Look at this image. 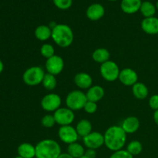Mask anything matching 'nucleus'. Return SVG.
Returning a JSON list of instances; mask_svg holds the SVG:
<instances>
[{
  "instance_id": "f257e3e1",
  "label": "nucleus",
  "mask_w": 158,
  "mask_h": 158,
  "mask_svg": "<svg viewBox=\"0 0 158 158\" xmlns=\"http://www.w3.org/2000/svg\"><path fill=\"white\" fill-rule=\"evenodd\" d=\"M104 135V145L110 151L123 149L127 141V134L120 126H111L106 129Z\"/></svg>"
},
{
  "instance_id": "f03ea898",
  "label": "nucleus",
  "mask_w": 158,
  "mask_h": 158,
  "mask_svg": "<svg viewBox=\"0 0 158 158\" xmlns=\"http://www.w3.org/2000/svg\"><path fill=\"white\" fill-rule=\"evenodd\" d=\"M54 43L61 48H67L72 45L74 34L72 29L66 24H56L52 29V37Z\"/></svg>"
},
{
  "instance_id": "7ed1b4c3",
  "label": "nucleus",
  "mask_w": 158,
  "mask_h": 158,
  "mask_svg": "<svg viewBox=\"0 0 158 158\" xmlns=\"http://www.w3.org/2000/svg\"><path fill=\"white\" fill-rule=\"evenodd\" d=\"M61 154L60 145L52 139H44L35 145V158H57Z\"/></svg>"
},
{
  "instance_id": "20e7f679",
  "label": "nucleus",
  "mask_w": 158,
  "mask_h": 158,
  "mask_svg": "<svg viewBox=\"0 0 158 158\" xmlns=\"http://www.w3.org/2000/svg\"><path fill=\"white\" fill-rule=\"evenodd\" d=\"M45 71L41 66H35L28 68L23 75V80L29 86H35L43 82Z\"/></svg>"
},
{
  "instance_id": "39448f33",
  "label": "nucleus",
  "mask_w": 158,
  "mask_h": 158,
  "mask_svg": "<svg viewBox=\"0 0 158 158\" xmlns=\"http://www.w3.org/2000/svg\"><path fill=\"white\" fill-rule=\"evenodd\" d=\"M86 102L87 97L86 94L79 89L71 91L66 97V106L73 111L83 109Z\"/></svg>"
},
{
  "instance_id": "423d86ee",
  "label": "nucleus",
  "mask_w": 158,
  "mask_h": 158,
  "mask_svg": "<svg viewBox=\"0 0 158 158\" xmlns=\"http://www.w3.org/2000/svg\"><path fill=\"white\" fill-rule=\"evenodd\" d=\"M100 72L101 77L107 82H114L119 78L120 69L115 62L112 60L106 62L101 64L100 68Z\"/></svg>"
},
{
  "instance_id": "0eeeda50",
  "label": "nucleus",
  "mask_w": 158,
  "mask_h": 158,
  "mask_svg": "<svg viewBox=\"0 0 158 158\" xmlns=\"http://www.w3.org/2000/svg\"><path fill=\"white\" fill-rule=\"evenodd\" d=\"M56 123L62 126L71 125L75 120V114L72 110L68 107H60L53 114Z\"/></svg>"
},
{
  "instance_id": "6e6552de",
  "label": "nucleus",
  "mask_w": 158,
  "mask_h": 158,
  "mask_svg": "<svg viewBox=\"0 0 158 158\" xmlns=\"http://www.w3.org/2000/svg\"><path fill=\"white\" fill-rule=\"evenodd\" d=\"M61 103V97L58 94L53 93L46 94L41 100L42 108L47 112H55L60 108Z\"/></svg>"
},
{
  "instance_id": "1a4fd4ad",
  "label": "nucleus",
  "mask_w": 158,
  "mask_h": 158,
  "mask_svg": "<svg viewBox=\"0 0 158 158\" xmlns=\"http://www.w3.org/2000/svg\"><path fill=\"white\" fill-rule=\"evenodd\" d=\"M58 137L63 143L68 145L77 142L79 138L76 127L71 125L60 127L58 130Z\"/></svg>"
},
{
  "instance_id": "9d476101",
  "label": "nucleus",
  "mask_w": 158,
  "mask_h": 158,
  "mask_svg": "<svg viewBox=\"0 0 158 158\" xmlns=\"http://www.w3.org/2000/svg\"><path fill=\"white\" fill-rule=\"evenodd\" d=\"M83 141L87 149L97 150L104 145V135L100 132L93 131L83 137Z\"/></svg>"
},
{
  "instance_id": "9b49d317",
  "label": "nucleus",
  "mask_w": 158,
  "mask_h": 158,
  "mask_svg": "<svg viewBox=\"0 0 158 158\" xmlns=\"http://www.w3.org/2000/svg\"><path fill=\"white\" fill-rule=\"evenodd\" d=\"M45 66L48 73L56 76L63 72L64 69V61L61 56L54 55L53 56L46 60Z\"/></svg>"
},
{
  "instance_id": "f8f14e48",
  "label": "nucleus",
  "mask_w": 158,
  "mask_h": 158,
  "mask_svg": "<svg viewBox=\"0 0 158 158\" xmlns=\"http://www.w3.org/2000/svg\"><path fill=\"white\" fill-rule=\"evenodd\" d=\"M118 80L124 86H133L138 81V75L134 69L124 68L120 70Z\"/></svg>"
},
{
  "instance_id": "ddd939ff",
  "label": "nucleus",
  "mask_w": 158,
  "mask_h": 158,
  "mask_svg": "<svg viewBox=\"0 0 158 158\" xmlns=\"http://www.w3.org/2000/svg\"><path fill=\"white\" fill-rule=\"evenodd\" d=\"M105 15V9L101 4L94 3L87 8L86 15L91 21H98Z\"/></svg>"
},
{
  "instance_id": "4468645a",
  "label": "nucleus",
  "mask_w": 158,
  "mask_h": 158,
  "mask_svg": "<svg viewBox=\"0 0 158 158\" xmlns=\"http://www.w3.org/2000/svg\"><path fill=\"white\" fill-rule=\"evenodd\" d=\"M141 29L145 33L149 35L158 34V18L155 16L144 18L141 22Z\"/></svg>"
},
{
  "instance_id": "2eb2a0df",
  "label": "nucleus",
  "mask_w": 158,
  "mask_h": 158,
  "mask_svg": "<svg viewBox=\"0 0 158 158\" xmlns=\"http://www.w3.org/2000/svg\"><path fill=\"white\" fill-rule=\"evenodd\" d=\"M74 83L81 89H88L93 86V78L89 73H78L74 77Z\"/></svg>"
},
{
  "instance_id": "dca6fc26",
  "label": "nucleus",
  "mask_w": 158,
  "mask_h": 158,
  "mask_svg": "<svg viewBox=\"0 0 158 158\" xmlns=\"http://www.w3.org/2000/svg\"><path fill=\"white\" fill-rule=\"evenodd\" d=\"M140 120L137 117L131 116L127 117L123 120L121 124V127L123 131L126 132V134H134L137 132L140 128Z\"/></svg>"
},
{
  "instance_id": "f3484780",
  "label": "nucleus",
  "mask_w": 158,
  "mask_h": 158,
  "mask_svg": "<svg viewBox=\"0 0 158 158\" xmlns=\"http://www.w3.org/2000/svg\"><path fill=\"white\" fill-rule=\"evenodd\" d=\"M141 4V0H122L120 9L124 13L132 15L140 11Z\"/></svg>"
},
{
  "instance_id": "a211bd4d",
  "label": "nucleus",
  "mask_w": 158,
  "mask_h": 158,
  "mask_svg": "<svg viewBox=\"0 0 158 158\" xmlns=\"http://www.w3.org/2000/svg\"><path fill=\"white\" fill-rule=\"evenodd\" d=\"M86 95L87 100L97 103L103 98L105 95V90L100 85H94L88 89Z\"/></svg>"
},
{
  "instance_id": "6ab92c4d",
  "label": "nucleus",
  "mask_w": 158,
  "mask_h": 158,
  "mask_svg": "<svg viewBox=\"0 0 158 158\" xmlns=\"http://www.w3.org/2000/svg\"><path fill=\"white\" fill-rule=\"evenodd\" d=\"M34 35L40 41H46L52 37V28L46 25H40L35 28Z\"/></svg>"
},
{
  "instance_id": "aec40b11",
  "label": "nucleus",
  "mask_w": 158,
  "mask_h": 158,
  "mask_svg": "<svg viewBox=\"0 0 158 158\" xmlns=\"http://www.w3.org/2000/svg\"><path fill=\"white\" fill-rule=\"evenodd\" d=\"M19 156L23 158L35 157V146L29 143H23L17 149Z\"/></svg>"
},
{
  "instance_id": "412c9836",
  "label": "nucleus",
  "mask_w": 158,
  "mask_h": 158,
  "mask_svg": "<svg viewBox=\"0 0 158 158\" xmlns=\"http://www.w3.org/2000/svg\"><path fill=\"white\" fill-rule=\"evenodd\" d=\"M92 129V123L86 119H83V120H80L76 126V130H77L79 137H81L83 138L90 134L91 132H93Z\"/></svg>"
},
{
  "instance_id": "4be33fe9",
  "label": "nucleus",
  "mask_w": 158,
  "mask_h": 158,
  "mask_svg": "<svg viewBox=\"0 0 158 158\" xmlns=\"http://www.w3.org/2000/svg\"><path fill=\"white\" fill-rule=\"evenodd\" d=\"M132 94L137 100H144L148 97L149 90L144 83L137 82L132 86Z\"/></svg>"
},
{
  "instance_id": "5701e85b",
  "label": "nucleus",
  "mask_w": 158,
  "mask_h": 158,
  "mask_svg": "<svg viewBox=\"0 0 158 158\" xmlns=\"http://www.w3.org/2000/svg\"><path fill=\"white\" fill-rule=\"evenodd\" d=\"M110 57V53L109 50L105 48H98V49H95L92 54V58L96 63H106V62L109 61Z\"/></svg>"
},
{
  "instance_id": "b1692460",
  "label": "nucleus",
  "mask_w": 158,
  "mask_h": 158,
  "mask_svg": "<svg viewBox=\"0 0 158 158\" xmlns=\"http://www.w3.org/2000/svg\"><path fill=\"white\" fill-rule=\"evenodd\" d=\"M85 149L83 145L75 142L68 145L67 154L73 158H80L85 155Z\"/></svg>"
},
{
  "instance_id": "393cba45",
  "label": "nucleus",
  "mask_w": 158,
  "mask_h": 158,
  "mask_svg": "<svg viewBox=\"0 0 158 158\" xmlns=\"http://www.w3.org/2000/svg\"><path fill=\"white\" fill-rule=\"evenodd\" d=\"M156 11H157V9H156L155 5L153 4L151 2H142L140 12L144 16V18H149V17L154 16Z\"/></svg>"
},
{
  "instance_id": "a878e982",
  "label": "nucleus",
  "mask_w": 158,
  "mask_h": 158,
  "mask_svg": "<svg viewBox=\"0 0 158 158\" xmlns=\"http://www.w3.org/2000/svg\"><path fill=\"white\" fill-rule=\"evenodd\" d=\"M43 87L47 90L51 91L56 89L57 86V80L56 78V76L50 73H46L42 82Z\"/></svg>"
},
{
  "instance_id": "bb28decb",
  "label": "nucleus",
  "mask_w": 158,
  "mask_h": 158,
  "mask_svg": "<svg viewBox=\"0 0 158 158\" xmlns=\"http://www.w3.org/2000/svg\"><path fill=\"white\" fill-rule=\"evenodd\" d=\"M127 151L132 156H137L143 151V145L138 140H132L127 146Z\"/></svg>"
},
{
  "instance_id": "cd10ccee",
  "label": "nucleus",
  "mask_w": 158,
  "mask_h": 158,
  "mask_svg": "<svg viewBox=\"0 0 158 158\" xmlns=\"http://www.w3.org/2000/svg\"><path fill=\"white\" fill-rule=\"evenodd\" d=\"M40 53H41L42 56H43L47 60V59L56 55L55 49H54L52 45L49 44V43H44L40 48Z\"/></svg>"
},
{
  "instance_id": "c85d7f7f",
  "label": "nucleus",
  "mask_w": 158,
  "mask_h": 158,
  "mask_svg": "<svg viewBox=\"0 0 158 158\" xmlns=\"http://www.w3.org/2000/svg\"><path fill=\"white\" fill-rule=\"evenodd\" d=\"M56 123L55 118H54L53 115H51V114H46L41 120L42 126L46 128L52 127Z\"/></svg>"
},
{
  "instance_id": "c756f323",
  "label": "nucleus",
  "mask_w": 158,
  "mask_h": 158,
  "mask_svg": "<svg viewBox=\"0 0 158 158\" xmlns=\"http://www.w3.org/2000/svg\"><path fill=\"white\" fill-rule=\"evenodd\" d=\"M52 2L56 7L61 10L69 9L73 5V0H52Z\"/></svg>"
},
{
  "instance_id": "7c9ffc66",
  "label": "nucleus",
  "mask_w": 158,
  "mask_h": 158,
  "mask_svg": "<svg viewBox=\"0 0 158 158\" xmlns=\"http://www.w3.org/2000/svg\"><path fill=\"white\" fill-rule=\"evenodd\" d=\"M97 108H98V106H97V103L87 100V102H86V104H85L84 107H83V110H84L85 112L87 113V114H94L97 112Z\"/></svg>"
},
{
  "instance_id": "2f4dec72",
  "label": "nucleus",
  "mask_w": 158,
  "mask_h": 158,
  "mask_svg": "<svg viewBox=\"0 0 158 158\" xmlns=\"http://www.w3.org/2000/svg\"><path fill=\"white\" fill-rule=\"evenodd\" d=\"M110 158H134V156L131 155L127 150L121 149L120 151H114Z\"/></svg>"
},
{
  "instance_id": "473e14b6",
  "label": "nucleus",
  "mask_w": 158,
  "mask_h": 158,
  "mask_svg": "<svg viewBox=\"0 0 158 158\" xmlns=\"http://www.w3.org/2000/svg\"><path fill=\"white\" fill-rule=\"evenodd\" d=\"M149 106L154 111L158 110V94H154L151 96L149 99Z\"/></svg>"
},
{
  "instance_id": "72a5a7b5",
  "label": "nucleus",
  "mask_w": 158,
  "mask_h": 158,
  "mask_svg": "<svg viewBox=\"0 0 158 158\" xmlns=\"http://www.w3.org/2000/svg\"><path fill=\"white\" fill-rule=\"evenodd\" d=\"M85 156L88 158H96L97 157V151L94 149H86L85 151Z\"/></svg>"
},
{
  "instance_id": "f704fd0d",
  "label": "nucleus",
  "mask_w": 158,
  "mask_h": 158,
  "mask_svg": "<svg viewBox=\"0 0 158 158\" xmlns=\"http://www.w3.org/2000/svg\"><path fill=\"white\" fill-rule=\"evenodd\" d=\"M154 117V122H155V123L158 126V110H157L154 111V117Z\"/></svg>"
},
{
  "instance_id": "c9c22d12",
  "label": "nucleus",
  "mask_w": 158,
  "mask_h": 158,
  "mask_svg": "<svg viewBox=\"0 0 158 158\" xmlns=\"http://www.w3.org/2000/svg\"><path fill=\"white\" fill-rule=\"evenodd\" d=\"M57 158H73L71 157L69 154H68L67 153H62L60 156Z\"/></svg>"
},
{
  "instance_id": "e433bc0d",
  "label": "nucleus",
  "mask_w": 158,
  "mask_h": 158,
  "mask_svg": "<svg viewBox=\"0 0 158 158\" xmlns=\"http://www.w3.org/2000/svg\"><path fill=\"white\" fill-rule=\"evenodd\" d=\"M3 69H4V64H3L2 61L0 60V73H2V72L3 71Z\"/></svg>"
},
{
  "instance_id": "4c0bfd02",
  "label": "nucleus",
  "mask_w": 158,
  "mask_h": 158,
  "mask_svg": "<svg viewBox=\"0 0 158 158\" xmlns=\"http://www.w3.org/2000/svg\"><path fill=\"white\" fill-rule=\"evenodd\" d=\"M155 6H156V9H157V10H158V1L157 2H156Z\"/></svg>"
},
{
  "instance_id": "58836bf2",
  "label": "nucleus",
  "mask_w": 158,
  "mask_h": 158,
  "mask_svg": "<svg viewBox=\"0 0 158 158\" xmlns=\"http://www.w3.org/2000/svg\"><path fill=\"white\" fill-rule=\"evenodd\" d=\"M15 158H23V157H20V156H17V157H15Z\"/></svg>"
},
{
  "instance_id": "ea45409f",
  "label": "nucleus",
  "mask_w": 158,
  "mask_h": 158,
  "mask_svg": "<svg viewBox=\"0 0 158 158\" xmlns=\"http://www.w3.org/2000/svg\"><path fill=\"white\" fill-rule=\"evenodd\" d=\"M80 158H88L87 157H86V156H83V157H80Z\"/></svg>"
},
{
  "instance_id": "a19ab883",
  "label": "nucleus",
  "mask_w": 158,
  "mask_h": 158,
  "mask_svg": "<svg viewBox=\"0 0 158 158\" xmlns=\"http://www.w3.org/2000/svg\"><path fill=\"white\" fill-rule=\"evenodd\" d=\"M108 1H110V2H115V1H117V0H108Z\"/></svg>"
},
{
  "instance_id": "79ce46f5",
  "label": "nucleus",
  "mask_w": 158,
  "mask_h": 158,
  "mask_svg": "<svg viewBox=\"0 0 158 158\" xmlns=\"http://www.w3.org/2000/svg\"><path fill=\"white\" fill-rule=\"evenodd\" d=\"M157 35H158V34H157Z\"/></svg>"
}]
</instances>
